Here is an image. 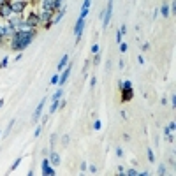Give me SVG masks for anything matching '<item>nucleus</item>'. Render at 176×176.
Returning <instances> with one entry per match:
<instances>
[{
    "label": "nucleus",
    "mask_w": 176,
    "mask_h": 176,
    "mask_svg": "<svg viewBox=\"0 0 176 176\" xmlns=\"http://www.w3.org/2000/svg\"><path fill=\"white\" fill-rule=\"evenodd\" d=\"M41 27L44 28V30H51V28L55 27V23H53V20H49V21H46V23H42Z\"/></svg>",
    "instance_id": "24"
},
{
    "label": "nucleus",
    "mask_w": 176,
    "mask_h": 176,
    "mask_svg": "<svg viewBox=\"0 0 176 176\" xmlns=\"http://www.w3.org/2000/svg\"><path fill=\"white\" fill-rule=\"evenodd\" d=\"M114 153H116V157H120V159H122V157H123V150H122L120 146H116V150H114Z\"/></svg>",
    "instance_id": "36"
},
{
    "label": "nucleus",
    "mask_w": 176,
    "mask_h": 176,
    "mask_svg": "<svg viewBox=\"0 0 176 176\" xmlns=\"http://www.w3.org/2000/svg\"><path fill=\"white\" fill-rule=\"evenodd\" d=\"M79 171H81V173H86V171H88V164H86V162H81V166H79Z\"/></svg>",
    "instance_id": "33"
},
{
    "label": "nucleus",
    "mask_w": 176,
    "mask_h": 176,
    "mask_svg": "<svg viewBox=\"0 0 176 176\" xmlns=\"http://www.w3.org/2000/svg\"><path fill=\"white\" fill-rule=\"evenodd\" d=\"M100 51V48H99V44L95 42V44H92V48H90V53L92 55H95V53H99Z\"/></svg>",
    "instance_id": "29"
},
{
    "label": "nucleus",
    "mask_w": 176,
    "mask_h": 176,
    "mask_svg": "<svg viewBox=\"0 0 176 176\" xmlns=\"http://www.w3.org/2000/svg\"><path fill=\"white\" fill-rule=\"evenodd\" d=\"M56 141H58V136H56V134L53 132L51 136H49V148H51V150H53V146H55Z\"/></svg>",
    "instance_id": "23"
},
{
    "label": "nucleus",
    "mask_w": 176,
    "mask_h": 176,
    "mask_svg": "<svg viewBox=\"0 0 176 176\" xmlns=\"http://www.w3.org/2000/svg\"><path fill=\"white\" fill-rule=\"evenodd\" d=\"M120 116H122L123 120H127V111H120Z\"/></svg>",
    "instance_id": "49"
},
{
    "label": "nucleus",
    "mask_w": 176,
    "mask_h": 176,
    "mask_svg": "<svg viewBox=\"0 0 176 176\" xmlns=\"http://www.w3.org/2000/svg\"><path fill=\"white\" fill-rule=\"evenodd\" d=\"M111 16H113V0H107V7H106L104 18H102V28H107L109 21H111Z\"/></svg>",
    "instance_id": "5"
},
{
    "label": "nucleus",
    "mask_w": 176,
    "mask_h": 176,
    "mask_svg": "<svg viewBox=\"0 0 176 176\" xmlns=\"http://www.w3.org/2000/svg\"><path fill=\"white\" fill-rule=\"evenodd\" d=\"M159 174H167V167H166L164 164H160V166H159Z\"/></svg>",
    "instance_id": "31"
},
{
    "label": "nucleus",
    "mask_w": 176,
    "mask_h": 176,
    "mask_svg": "<svg viewBox=\"0 0 176 176\" xmlns=\"http://www.w3.org/2000/svg\"><path fill=\"white\" fill-rule=\"evenodd\" d=\"M171 106H173V107L176 106V95H174V93L171 95Z\"/></svg>",
    "instance_id": "42"
},
{
    "label": "nucleus",
    "mask_w": 176,
    "mask_h": 176,
    "mask_svg": "<svg viewBox=\"0 0 176 176\" xmlns=\"http://www.w3.org/2000/svg\"><path fill=\"white\" fill-rule=\"evenodd\" d=\"M0 134H2V130H0Z\"/></svg>",
    "instance_id": "54"
},
{
    "label": "nucleus",
    "mask_w": 176,
    "mask_h": 176,
    "mask_svg": "<svg viewBox=\"0 0 176 176\" xmlns=\"http://www.w3.org/2000/svg\"><path fill=\"white\" fill-rule=\"evenodd\" d=\"M123 141H130V136H129V134H123Z\"/></svg>",
    "instance_id": "51"
},
{
    "label": "nucleus",
    "mask_w": 176,
    "mask_h": 176,
    "mask_svg": "<svg viewBox=\"0 0 176 176\" xmlns=\"http://www.w3.org/2000/svg\"><path fill=\"white\" fill-rule=\"evenodd\" d=\"M118 32H120V34H122V35H125V34H127V25H122V27H120V30H118Z\"/></svg>",
    "instance_id": "38"
},
{
    "label": "nucleus",
    "mask_w": 176,
    "mask_h": 176,
    "mask_svg": "<svg viewBox=\"0 0 176 176\" xmlns=\"http://www.w3.org/2000/svg\"><path fill=\"white\" fill-rule=\"evenodd\" d=\"M148 174H150L148 171H139V176H148Z\"/></svg>",
    "instance_id": "50"
},
{
    "label": "nucleus",
    "mask_w": 176,
    "mask_h": 176,
    "mask_svg": "<svg viewBox=\"0 0 176 176\" xmlns=\"http://www.w3.org/2000/svg\"><path fill=\"white\" fill-rule=\"evenodd\" d=\"M39 34V30L37 28H28V30H16V34L9 39V48L16 51V53H20V51H25V49L32 44L35 37Z\"/></svg>",
    "instance_id": "1"
},
{
    "label": "nucleus",
    "mask_w": 176,
    "mask_h": 176,
    "mask_svg": "<svg viewBox=\"0 0 176 176\" xmlns=\"http://www.w3.org/2000/svg\"><path fill=\"white\" fill-rule=\"evenodd\" d=\"M7 63H9V56H4V58H2V62H0V69H6Z\"/></svg>",
    "instance_id": "30"
},
{
    "label": "nucleus",
    "mask_w": 176,
    "mask_h": 176,
    "mask_svg": "<svg viewBox=\"0 0 176 176\" xmlns=\"http://www.w3.org/2000/svg\"><path fill=\"white\" fill-rule=\"evenodd\" d=\"M70 70H72V62L67 63V67L62 70V74H60V81H58V84H60V86L67 83V79H69V76H70Z\"/></svg>",
    "instance_id": "8"
},
{
    "label": "nucleus",
    "mask_w": 176,
    "mask_h": 176,
    "mask_svg": "<svg viewBox=\"0 0 176 176\" xmlns=\"http://www.w3.org/2000/svg\"><path fill=\"white\" fill-rule=\"evenodd\" d=\"M62 97H63V90H62V88H58V90H56L55 93H53V97H51V100H60Z\"/></svg>",
    "instance_id": "20"
},
{
    "label": "nucleus",
    "mask_w": 176,
    "mask_h": 176,
    "mask_svg": "<svg viewBox=\"0 0 176 176\" xmlns=\"http://www.w3.org/2000/svg\"><path fill=\"white\" fill-rule=\"evenodd\" d=\"M88 171H90L92 174H97V173H99V169H97V166H88Z\"/></svg>",
    "instance_id": "35"
},
{
    "label": "nucleus",
    "mask_w": 176,
    "mask_h": 176,
    "mask_svg": "<svg viewBox=\"0 0 176 176\" xmlns=\"http://www.w3.org/2000/svg\"><path fill=\"white\" fill-rule=\"evenodd\" d=\"M41 173H42V176H56V169H55V166L49 164L48 155H46L41 162Z\"/></svg>",
    "instance_id": "3"
},
{
    "label": "nucleus",
    "mask_w": 176,
    "mask_h": 176,
    "mask_svg": "<svg viewBox=\"0 0 176 176\" xmlns=\"http://www.w3.org/2000/svg\"><path fill=\"white\" fill-rule=\"evenodd\" d=\"M92 127H93V130H97V132H99V130L102 129V122L95 118V122H93V125H92Z\"/></svg>",
    "instance_id": "27"
},
{
    "label": "nucleus",
    "mask_w": 176,
    "mask_h": 176,
    "mask_svg": "<svg viewBox=\"0 0 176 176\" xmlns=\"http://www.w3.org/2000/svg\"><path fill=\"white\" fill-rule=\"evenodd\" d=\"M58 107H60V100H51V106H49V113H48V114H55Z\"/></svg>",
    "instance_id": "17"
},
{
    "label": "nucleus",
    "mask_w": 176,
    "mask_h": 176,
    "mask_svg": "<svg viewBox=\"0 0 176 176\" xmlns=\"http://www.w3.org/2000/svg\"><path fill=\"white\" fill-rule=\"evenodd\" d=\"M2 4H6V0H0V6H2Z\"/></svg>",
    "instance_id": "53"
},
{
    "label": "nucleus",
    "mask_w": 176,
    "mask_h": 176,
    "mask_svg": "<svg viewBox=\"0 0 176 176\" xmlns=\"http://www.w3.org/2000/svg\"><path fill=\"white\" fill-rule=\"evenodd\" d=\"M122 92V97H120V102L122 104H125V102H130L134 97V90L130 88V90H120Z\"/></svg>",
    "instance_id": "11"
},
{
    "label": "nucleus",
    "mask_w": 176,
    "mask_h": 176,
    "mask_svg": "<svg viewBox=\"0 0 176 176\" xmlns=\"http://www.w3.org/2000/svg\"><path fill=\"white\" fill-rule=\"evenodd\" d=\"M7 4L11 6L14 14H23L28 9V6H30L28 0H7Z\"/></svg>",
    "instance_id": "2"
},
{
    "label": "nucleus",
    "mask_w": 176,
    "mask_h": 176,
    "mask_svg": "<svg viewBox=\"0 0 176 176\" xmlns=\"http://www.w3.org/2000/svg\"><path fill=\"white\" fill-rule=\"evenodd\" d=\"M83 28H84V20L77 18L76 25H74V35H76V42H79L81 39V34H83Z\"/></svg>",
    "instance_id": "7"
},
{
    "label": "nucleus",
    "mask_w": 176,
    "mask_h": 176,
    "mask_svg": "<svg viewBox=\"0 0 176 176\" xmlns=\"http://www.w3.org/2000/svg\"><path fill=\"white\" fill-rule=\"evenodd\" d=\"M14 123H16V120H14V118H11V120H9V125L6 127V130H4V136H9V132H11V130H13Z\"/></svg>",
    "instance_id": "19"
},
{
    "label": "nucleus",
    "mask_w": 176,
    "mask_h": 176,
    "mask_svg": "<svg viewBox=\"0 0 176 176\" xmlns=\"http://www.w3.org/2000/svg\"><path fill=\"white\" fill-rule=\"evenodd\" d=\"M137 62H139L141 65H143V63H144V56H141V55H139V56H137Z\"/></svg>",
    "instance_id": "47"
},
{
    "label": "nucleus",
    "mask_w": 176,
    "mask_h": 176,
    "mask_svg": "<svg viewBox=\"0 0 176 176\" xmlns=\"http://www.w3.org/2000/svg\"><path fill=\"white\" fill-rule=\"evenodd\" d=\"M21 160H23V157H18V159H16V160L13 162V166H11V167H9V171H7V173H14V171H16V169L20 167Z\"/></svg>",
    "instance_id": "18"
},
{
    "label": "nucleus",
    "mask_w": 176,
    "mask_h": 176,
    "mask_svg": "<svg viewBox=\"0 0 176 176\" xmlns=\"http://www.w3.org/2000/svg\"><path fill=\"white\" fill-rule=\"evenodd\" d=\"M130 88H132V81L130 79H125V81L118 83V90H130Z\"/></svg>",
    "instance_id": "15"
},
{
    "label": "nucleus",
    "mask_w": 176,
    "mask_h": 176,
    "mask_svg": "<svg viewBox=\"0 0 176 176\" xmlns=\"http://www.w3.org/2000/svg\"><path fill=\"white\" fill-rule=\"evenodd\" d=\"M16 30H18V28L14 27L13 23H9V21H7V25H6V39H7V41H9L14 34H16Z\"/></svg>",
    "instance_id": "13"
},
{
    "label": "nucleus",
    "mask_w": 176,
    "mask_h": 176,
    "mask_svg": "<svg viewBox=\"0 0 176 176\" xmlns=\"http://www.w3.org/2000/svg\"><path fill=\"white\" fill-rule=\"evenodd\" d=\"M95 84H97V77H95V76H92V77H90V86L93 88Z\"/></svg>",
    "instance_id": "37"
},
{
    "label": "nucleus",
    "mask_w": 176,
    "mask_h": 176,
    "mask_svg": "<svg viewBox=\"0 0 176 176\" xmlns=\"http://www.w3.org/2000/svg\"><path fill=\"white\" fill-rule=\"evenodd\" d=\"M116 171H118V174H125V167H123V166H118Z\"/></svg>",
    "instance_id": "40"
},
{
    "label": "nucleus",
    "mask_w": 176,
    "mask_h": 176,
    "mask_svg": "<svg viewBox=\"0 0 176 176\" xmlns=\"http://www.w3.org/2000/svg\"><path fill=\"white\" fill-rule=\"evenodd\" d=\"M25 21L30 28H39L41 27V18H39V13L37 11H30L28 16H25Z\"/></svg>",
    "instance_id": "4"
},
{
    "label": "nucleus",
    "mask_w": 176,
    "mask_h": 176,
    "mask_svg": "<svg viewBox=\"0 0 176 176\" xmlns=\"http://www.w3.org/2000/svg\"><path fill=\"white\" fill-rule=\"evenodd\" d=\"M148 49H150V44H148V42H144V44H143V51H148Z\"/></svg>",
    "instance_id": "48"
},
{
    "label": "nucleus",
    "mask_w": 176,
    "mask_h": 176,
    "mask_svg": "<svg viewBox=\"0 0 176 176\" xmlns=\"http://www.w3.org/2000/svg\"><path fill=\"white\" fill-rule=\"evenodd\" d=\"M146 153H148V160L152 162V164H153L155 162V155H153V150H152V148H148L146 150Z\"/></svg>",
    "instance_id": "28"
},
{
    "label": "nucleus",
    "mask_w": 176,
    "mask_h": 176,
    "mask_svg": "<svg viewBox=\"0 0 176 176\" xmlns=\"http://www.w3.org/2000/svg\"><path fill=\"white\" fill-rule=\"evenodd\" d=\"M46 122H48V114H44V116H42L41 123H42V125H46Z\"/></svg>",
    "instance_id": "44"
},
{
    "label": "nucleus",
    "mask_w": 176,
    "mask_h": 176,
    "mask_svg": "<svg viewBox=\"0 0 176 176\" xmlns=\"http://www.w3.org/2000/svg\"><path fill=\"white\" fill-rule=\"evenodd\" d=\"M92 56H93V58H92V65H95V67H97L99 63H100V51L95 53V55H92Z\"/></svg>",
    "instance_id": "22"
},
{
    "label": "nucleus",
    "mask_w": 176,
    "mask_h": 176,
    "mask_svg": "<svg viewBox=\"0 0 176 176\" xmlns=\"http://www.w3.org/2000/svg\"><path fill=\"white\" fill-rule=\"evenodd\" d=\"M2 106H4V99H0V107H2Z\"/></svg>",
    "instance_id": "52"
},
{
    "label": "nucleus",
    "mask_w": 176,
    "mask_h": 176,
    "mask_svg": "<svg viewBox=\"0 0 176 176\" xmlns=\"http://www.w3.org/2000/svg\"><path fill=\"white\" fill-rule=\"evenodd\" d=\"M125 174L127 176H139V171H137V169H134V167H127L125 169Z\"/></svg>",
    "instance_id": "21"
},
{
    "label": "nucleus",
    "mask_w": 176,
    "mask_h": 176,
    "mask_svg": "<svg viewBox=\"0 0 176 176\" xmlns=\"http://www.w3.org/2000/svg\"><path fill=\"white\" fill-rule=\"evenodd\" d=\"M90 4H92V0H84V2H83V7H84V9H90Z\"/></svg>",
    "instance_id": "41"
},
{
    "label": "nucleus",
    "mask_w": 176,
    "mask_h": 176,
    "mask_svg": "<svg viewBox=\"0 0 176 176\" xmlns=\"http://www.w3.org/2000/svg\"><path fill=\"white\" fill-rule=\"evenodd\" d=\"M48 159H49V164H51V166H55V167H58V166H60V162H62L60 155L56 153L55 150H51V152H49Z\"/></svg>",
    "instance_id": "10"
},
{
    "label": "nucleus",
    "mask_w": 176,
    "mask_h": 176,
    "mask_svg": "<svg viewBox=\"0 0 176 176\" xmlns=\"http://www.w3.org/2000/svg\"><path fill=\"white\" fill-rule=\"evenodd\" d=\"M159 14H162L164 18H169V4H167V2H164V4H162V7H160V11H159Z\"/></svg>",
    "instance_id": "16"
},
{
    "label": "nucleus",
    "mask_w": 176,
    "mask_h": 176,
    "mask_svg": "<svg viewBox=\"0 0 176 176\" xmlns=\"http://www.w3.org/2000/svg\"><path fill=\"white\" fill-rule=\"evenodd\" d=\"M44 106H46V97H44V99L41 100V102L37 104V107H35L34 114H32V122H39V120H41V116H42V109H44Z\"/></svg>",
    "instance_id": "6"
},
{
    "label": "nucleus",
    "mask_w": 176,
    "mask_h": 176,
    "mask_svg": "<svg viewBox=\"0 0 176 176\" xmlns=\"http://www.w3.org/2000/svg\"><path fill=\"white\" fill-rule=\"evenodd\" d=\"M69 141H70V137L65 134V136L62 137V144H63V146H69Z\"/></svg>",
    "instance_id": "34"
},
{
    "label": "nucleus",
    "mask_w": 176,
    "mask_h": 176,
    "mask_svg": "<svg viewBox=\"0 0 176 176\" xmlns=\"http://www.w3.org/2000/svg\"><path fill=\"white\" fill-rule=\"evenodd\" d=\"M127 49H129V46H127V42H120V51H122V53H127Z\"/></svg>",
    "instance_id": "32"
},
{
    "label": "nucleus",
    "mask_w": 176,
    "mask_h": 176,
    "mask_svg": "<svg viewBox=\"0 0 176 176\" xmlns=\"http://www.w3.org/2000/svg\"><path fill=\"white\" fill-rule=\"evenodd\" d=\"M122 37H123V35H122V34H120V32H118V34H116V42H118V44H120V42H122Z\"/></svg>",
    "instance_id": "45"
},
{
    "label": "nucleus",
    "mask_w": 176,
    "mask_h": 176,
    "mask_svg": "<svg viewBox=\"0 0 176 176\" xmlns=\"http://www.w3.org/2000/svg\"><path fill=\"white\" fill-rule=\"evenodd\" d=\"M39 18H41V25H42V23H46V21L53 20V18H55V13H53V11L41 9V11H39Z\"/></svg>",
    "instance_id": "9"
},
{
    "label": "nucleus",
    "mask_w": 176,
    "mask_h": 176,
    "mask_svg": "<svg viewBox=\"0 0 176 176\" xmlns=\"http://www.w3.org/2000/svg\"><path fill=\"white\" fill-rule=\"evenodd\" d=\"M42 123H39V125H35V130H34V137H39L41 136V132H42Z\"/></svg>",
    "instance_id": "26"
},
{
    "label": "nucleus",
    "mask_w": 176,
    "mask_h": 176,
    "mask_svg": "<svg viewBox=\"0 0 176 176\" xmlns=\"http://www.w3.org/2000/svg\"><path fill=\"white\" fill-rule=\"evenodd\" d=\"M21 58H23V51H20V53H16V56H14V60H16V62H20Z\"/></svg>",
    "instance_id": "39"
},
{
    "label": "nucleus",
    "mask_w": 176,
    "mask_h": 176,
    "mask_svg": "<svg viewBox=\"0 0 176 176\" xmlns=\"http://www.w3.org/2000/svg\"><path fill=\"white\" fill-rule=\"evenodd\" d=\"M67 63H69V55L65 53V55L60 58V62H58V67H56V69H58V70H63L65 67H67ZM58 70H56V72H58Z\"/></svg>",
    "instance_id": "14"
},
{
    "label": "nucleus",
    "mask_w": 176,
    "mask_h": 176,
    "mask_svg": "<svg viewBox=\"0 0 176 176\" xmlns=\"http://www.w3.org/2000/svg\"><path fill=\"white\" fill-rule=\"evenodd\" d=\"M39 6H41V9L55 13V0H39Z\"/></svg>",
    "instance_id": "12"
},
{
    "label": "nucleus",
    "mask_w": 176,
    "mask_h": 176,
    "mask_svg": "<svg viewBox=\"0 0 176 176\" xmlns=\"http://www.w3.org/2000/svg\"><path fill=\"white\" fill-rule=\"evenodd\" d=\"M65 106H67V100H62V99H60V107H65ZM60 107H58V109H60Z\"/></svg>",
    "instance_id": "46"
},
{
    "label": "nucleus",
    "mask_w": 176,
    "mask_h": 176,
    "mask_svg": "<svg viewBox=\"0 0 176 176\" xmlns=\"http://www.w3.org/2000/svg\"><path fill=\"white\" fill-rule=\"evenodd\" d=\"M174 13H176V4L171 2V14H174Z\"/></svg>",
    "instance_id": "43"
},
{
    "label": "nucleus",
    "mask_w": 176,
    "mask_h": 176,
    "mask_svg": "<svg viewBox=\"0 0 176 176\" xmlns=\"http://www.w3.org/2000/svg\"><path fill=\"white\" fill-rule=\"evenodd\" d=\"M58 81H60V74L56 72V74H53V76H51V79H49V84H58Z\"/></svg>",
    "instance_id": "25"
}]
</instances>
